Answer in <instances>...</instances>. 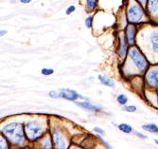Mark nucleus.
Wrapping results in <instances>:
<instances>
[{
    "label": "nucleus",
    "instance_id": "1",
    "mask_svg": "<svg viewBox=\"0 0 158 149\" xmlns=\"http://www.w3.org/2000/svg\"><path fill=\"white\" fill-rule=\"evenodd\" d=\"M147 11L136 0H129L126 8V18L131 24H138L147 20Z\"/></svg>",
    "mask_w": 158,
    "mask_h": 149
},
{
    "label": "nucleus",
    "instance_id": "2",
    "mask_svg": "<svg viewBox=\"0 0 158 149\" xmlns=\"http://www.w3.org/2000/svg\"><path fill=\"white\" fill-rule=\"evenodd\" d=\"M3 135L13 144L22 145L25 142V133L23 126L19 123L8 124L2 128Z\"/></svg>",
    "mask_w": 158,
    "mask_h": 149
},
{
    "label": "nucleus",
    "instance_id": "3",
    "mask_svg": "<svg viewBox=\"0 0 158 149\" xmlns=\"http://www.w3.org/2000/svg\"><path fill=\"white\" fill-rule=\"evenodd\" d=\"M129 57H130L132 62L135 66L136 69L140 73H144L146 71V69L148 68V61L137 48L133 47L130 50H129Z\"/></svg>",
    "mask_w": 158,
    "mask_h": 149
},
{
    "label": "nucleus",
    "instance_id": "4",
    "mask_svg": "<svg viewBox=\"0 0 158 149\" xmlns=\"http://www.w3.org/2000/svg\"><path fill=\"white\" fill-rule=\"evenodd\" d=\"M25 133L30 141H35L44 134V126L38 121H31L26 124Z\"/></svg>",
    "mask_w": 158,
    "mask_h": 149
},
{
    "label": "nucleus",
    "instance_id": "5",
    "mask_svg": "<svg viewBox=\"0 0 158 149\" xmlns=\"http://www.w3.org/2000/svg\"><path fill=\"white\" fill-rule=\"evenodd\" d=\"M145 9L151 19L158 21V0H148Z\"/></svg>",
    "mask_w": 158,
    "mask_h": 149
},
{
    "label": "nucleus",
    "instance_id": "6",
    "mask_svg": "<svg viewBox=\"0 0 158 149\" xmlns=\"http://www.w3.org/2000/svg\"><path fill=\"white\" fill-rule=\"evenodd\" d=\"M146 82L147 85L152 87L155 88L158 85V67L152 68L148 71L146 74Z\"/></svg>",
    "mask_w": 158,
    "mask_h": 149
},
{
    "label": "nucleus",
    "instance_id": "7",
    "mask_svg": "<svg viewBox=\"0 0 158 149\" xmlns=\"http://www.w3.org/2000/svg\"><path fill=\"white\" fill-rule=\"evenodd\" d=\"M53 142L56 148L59 149H63V148H66L67 144H66V141L64 137L63 134L58 131L57 129H53Z\"/></svg>",
    "mask_w": 158,
    "mask_h": 149
},
{
    "label": "nucleus",
    "instance_id": "8",
    "mask_svg": "<svg viewBox=\"0 0 158 149\" xmlns=\"http://www.w3.org/2000/svg\"><path fill=\"white\" fill-rule=\"evenodd\" d=\"M60 97L68 101H72V102H75L78 99H85L83 96L80 95L78 92H76L75 90H72V89H62L60 92Z\"/></svg>",
    "mask_w": 158,
    "mask_h": 149
},
{
    "label": "nucleus",
    "instance_id": "9",
    "mask_svg": "<svg viewBox=\"0 0 158 149\" xmlns=\"http://www.w3.org/2000/svg\"><path fill=\"white\" fill-rule=\"evenodd\" d=\"M135 33H136V28L135 24H129L126 27L125 29V35H126V40L127 43L131 46L135 45Z\"/></svg>",
    "mask_w": 158,
    "mask_h": 149
},
{
    "label": "nucleus",
    "instance_id": "10",
    "mask_svg": "<svg viewBox=\"0 0 158 149\" xmlns=\"http://www.w3.org/2000/svg\"><path fill=\"white\" fill-rule=\"evenodd\" d=\"M76 103H77V105H78L79 107H82V108H84V109H87V110H89V111H92V112H98V111L102 110V107H100L94 106L93 103H91L88 102V101H84V102H76Z\"/></svg>",
    "mask_w": 158,
    "mask_h": 149
},
{
    "label": "nucleus",
    "instance_id": "11",
    "mask_svg": "<svg viewBox=\"0 0 158 149\" xmlns=\"http://www.w3.org/2000/svg\"><path fill=\"white\" fill-rule=\"evenodd\" d=\"M150 43L152 50L158 54V31H153L150 36Z\"/></svg>",
    "mask_w": 158,
    "mask_h": 149
},
{
    "label": "nucleus",
    "instance_id": "12",
    "mask_svg": "<svg viewBox=\"0 0 158 149\" xmlns=\"http://www.w3.org/2000/svg\"><path fill=\"white\" fill-rule=\"evenodd\" d=\"M127 53V40L123 37H119V49H118V54L121 57V59H124Z\"/></svg>",
    "mask_w": 158,
    "mask_h": 149
},
{
    "label": "nucleus",
    "instance_id": "13",
    "mask_svg": "<svg viewBox=\"0 0 158 149\" xmlns=\"http://www.w3.org/2000/svg\"><path fill=\"white\" fill-rule=\"evenodd\" d=\"M98 4V0H85V11L87 12H93L96 11Z\"/></svg>",
    "mask_w": 158,
    "mask_h": 149
},
{
    "label": "nucleus",
    "instance_id": "14",
    "mask_svg": "<svg viewBox=\"0 0 158 149\" xmlns=\"http://www.w3.org/2000/svg\"><path fill=\"white\" fill-rule=\"evenodd\" d=\"M98 80H99V82L102 83V85H104L106 86L114 87V82L112 79H110V78H108V77H106L104 75H102V74H99V75H98Z\"/></svg>",
    "mask_w": 158,
    "mask_h": 149
},
{
    "label": "nucleus",
    "instance_id": "15",
    "mask_svg": "<svg viewBox=\"0 0 158 149\" xmlns=\"http://www.w3.org/2000/svg\"><path fill=\"white\" fill-rule=\"evenodd\" d=\"M142 128L148 132H151V133H158V127L154 124L144 125H142Z\"/></svg>",
    "mask_w": 158,
    "mask_h": 149
},
{
    "label": "nucleus",
    "instance_id": "16",
    "mask_svg": "<svg viewBox=\"0 0 158 149\" xmlns=\"http://www.w3.org/2000/svg\"><path fill=\"white\" fill-rule=\"evenodd\" d=\"M118 127L119 128L120 131L124 132V133H127V134H130L133 132V127L130 125H128V124H120L118 125Z\"/></svg>",
    "mask_w": 158,
    "mask_h": 149
},
{
    "label": "nucleus",
    "instance_id": "17",
    "mask_svg": "<svg viewBox=\"0 0 158 149\" xmlns=\"http://www.w3.org/2000/svg\"><path fill=\"white\" fill-rule=\"evenodd\" d=\"M117 101H118V103H119V105L125 106L126 103H127V102H128V97L125 94H119L117 97Z\"/></svg>",
    "mask_w": 158,
    "mask_h": 149
},
{
    "label": "nucleus",
    "instance_id": "18",
    "mask_svg": "<svg viewBox=\"0 0 158 149\" xmlns=\"http://www.w3.org/2000/svg\"><path fill=\"white\" fill-rule=\"evenodd\" d=\"M84 23H85V26H86V28H92V25H93V16H92V15H89V16H87V17L85 18V21H84Z\"/></svg>",
    "mask_w": 158,
    "mask_h": 149
},
{
    "label": "nucleus",
    "instance_id": "19",
    "mask_svg": "<svg viewBox=\"0 0 158 149\" xmlns=\"http://www.w3.org/2000/svg\"><path fill=\"white\" fill-rule=\"evenodd\" d=\"M9 147V145H8V143H7V141L0 135V149H2V148H4V149H6V148H8Z\"/></svg>",
    "mask_w": 158,
    "mask_h": 149
},
{
    "label": "nucleus",
    "instance_id": "20",
    "mask_svg": "<svg viewBox=\"0 0 158 149\" xmlns=\"http://www.w3.org/2000/svg\"><path fill=\"white\" fill-rule=\"evenodd\" d=\"M41 73L43 74V75L48 76V75H51V74H53L54 73V70L52 68H43L41 70Z\"/></svg>",
    "mask_w": 158,
    "mask_h": 149
},
{
    "label": "nucleus",
    "instance_id": "21",
    "mask_svg": "<svg viewBox=\"0 0 158 149\" xmlns=\"http://www.w3.org/2000/svg\"><path fill=\"white\" fill-rule=\"evenodd\" d=\"M123 109L127 112H135L137 108L135 106H123Z\"/></svg>",
    "mask_w": 158,
    "mask_h": 149
},
{
    "label": "nucleus",
    "instance_id": "22",
    "mask_svg": "<svg viewBox=\"0 0 158 149\" xmlns=\"http://www.w3.org/2000/svg\"><path fill=\"white\" fill-rule=\"evenodd\" d=\"M76 11V7L74 5H70L66 10H65V14L66 15H70L71 13H73Z\"/></svg>",
    "mask_w": 158,
    "mask_h": 149
},
{
    "label": "nucleus",
    "instance_id": "23",
    "mask_svg": "<svg viewBox=\"0 0 158 149\" xmlns=\"http://www.w3.org/2000/svg\"><path fill=\"white\" fill-rule=\"evenodd\" d=\"M48 96L51 97V98H53V99H56V98H59L60 97V93L56 92L54 90H51V91L48 92Z\"/></svg>",
    "mask_w": 158,
    "mask_h": 149
},
{
    "label": "nucleus",
    "instance_id": "24",
    "mask_svg": "<svg viewBox=\"0 0 158 149\" xmlns=\"http://www.w3.org/2000/svg\"><path fill=\"white\" fill-rule=\"evenodd\" d=\"M94 131L98 134H99V135H105V131L102 128H99V127H94Z\"/></svg>",
    "mask_w": 158,
    "mask_h": 149
},
{
    "label": "nucleus",
    "instance_id": "25",
    "mask_svg": "<svg viewBox=\"0 0 158 149\" xmlns=\"http://www.w3.org/2000/svg\"><path fill=\"white\" fill-rule=\"evenodd\" d=\"M98 139L100 140V142H102V143H103V144H104V145H105L106 147H108V148H112V146H111V145H110V144H109L108 142H105V141L103 140V138H102V136H98Z\"/></svg>",
    "mask_w": 158,
    "mask_h": 149
},
{
    "label": "nucleus",
    "instance_id": "26",
    "mask_svg": "<svg viewBox=\"0 0 158 149\" xmlns=\"http://www.w3.org/2000/svg\"><path fill=\"white\" fill-rule=\"evenodd\" d=\"M136 1H137L138 3H140L144 8H146V5H147L148 0H136Z\"/></svg>",
    "mask_w": 158,
    "mask_h": 149
},
{
    "label": "nucleus",
    "instance_id": "27",
    "mask_svg": "<svg viewBox=\"0 0 158 149\" xmlns=\"http://www.w3.org/2000/svg\"><path fill=\"white\" fill-rule=\"evenodd\" d=\"M135 134L137 136V137H139V138H141V139H146L147 138V136L146 135H143V134H141V133H139V132H137V131H135Z\"/></svg>",
    "mask_w": 158,
    "mask_h": 149
},
{
    "label": "nucleus",
    "instance_id": "28",
    "mask_svg": "<svg viewBox=\"0 0 158 149\" xmlns=\"http://www.w3.org/2000/svg\"><path fill=\"white\" fill-rule=\"evenodd\" d=\"M32 1V0H20V2L23 3V4H28V3H31Z\"/></svg>",
    "mask_w": 158,
    "mask_h": 149
},
{
    "label": "nucleus",
    "instance_id": "29",
    "mask_svg": "<svg viewBox=\"0 0 158 149\" xmlns=\"http://www.w3.org/2000/svg\"><path fill=\"white\" fill-rule=\"evenodd\" d=\"M6 33H7V31H0V37L3 36V35H5Z\"/></svg>",
    "mask_w": 158,
    "mask_h": 149
},
{
    "label": "nucleus",
    "instance_id": "30",
    "mask_svg": "<svg viewBox=\"0 0 158 149\" xmlns=\"http://www.w3.org/2000/svg\"><path fill=\"white\" fill-rule=\"evenodd\" d=\"M155 142H156V144L158 145V140H155Z\"/></svg>",
    "mask_w": 158,
    "mask_h": 149
},
{
    "label": "nucleus",
    "instance_id": "31",
    "mask_svg": "<svg viewBox=\"0 0 158 149\" xmlns=\"http://www.w3.org/2000/svg\"><path fill=\"white\" fill-rule=\"evenodd\" d=\"M157 134H158V133H157Z\"/></svg>",
    "mask_w": 158,
    "mask_h": 149
}]
</instances>
